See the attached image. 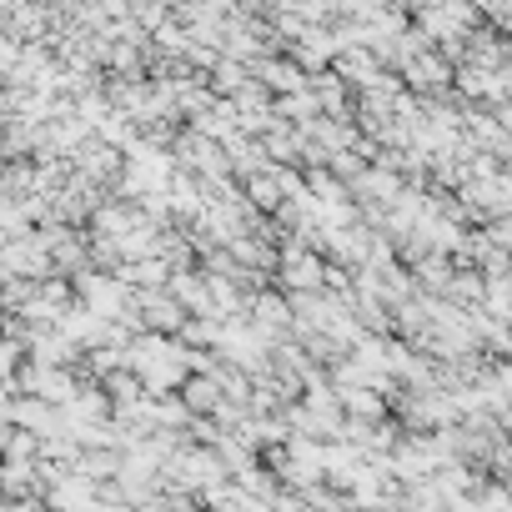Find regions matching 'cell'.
Listing matches in <instances>:
<instances>
[{"label": "cell", "mask_w": 512, "mask_h": 512, "mask_svg": "<svg viewBox=\"0 0 512 512\" xmlns=\"http://www.w3.org/2000/svg\"><path fill=\"white\" fill-rule=\"evenodd\" d=\"M246 196H251L256 206L277 211V206L287 201V186H282V181H272V176H251V181H246Z\"/></svg>", "instance_id": "cell-6"}, {"label": "cell", "mask_w": 512, "mask_h": 512, "mask_svg": "<svg viewBox=\"0 0 512 512\" xmlns=\"http://www.w3.org/2000/svg\"><path fill=\"white\" fill-rule=\"evenodd\" d=\"M282 282H287L297 297H307V292H317V287H322V262H317L312 251L287 246V251H282Z\"/></svg>", "instance_id": "cell-4"}, {"label": "cell", "mask_w": 512, "mask_h": 512, "mask_svg": "<svg viewBox=\"0 0 512 512\" xmlns=\"http://www.w3.org/2000/svg\"><path fill=\"white\" fill-rule=\"evenodd\" d=\"M136 317H141V332H161V337H176L186 327V307L166 292H136Z\"/></svg>", "instance_id": "cell-2"}, {"label": "cell", "mask_w": 512, "mask_h": 512, "mask_svg": "<svg viewBox=\"0 0 512 512\" xmlns=\"http://www.w3.org/2000/svg\"><path fill=\"white\" fill-rule=\"evenodd\" d=\"M16 387H21L26 397H41V402H56V407H66V402L76 397L81 377H76L71 367H41V362H26V367L16 372Z\"/></svg>", "instance_id": "cell-1"}, {"label": "cell", "mask_w": 512, "mask_h": 512, "mask_svg": "<svg viewBox=\"0 0 512 512\" xmlns=\"http://www.w3.org/2000/svg\"><path fill=\"white\" fill-rule=\"evenodd\" d=\"M176 397L186 402V412H191V417H216V407L226 402V397H221L216 372H191V377L181 382V392H176Z\"/></svg>", "instance_id": "cell-3"}, {"label": "cell", "mask_w": 512, "mask_h": 512, "mask_svg": "<svg viewBox=\"0 0 512 512\" xmlns=\"http://www.w3.org/2000/svg\"><path fill=\"white\" fill-rule=\"evenodd\" d=\"M297 322V312H292V302L287 297H251V327H262L272 342H277V332H287Z\"/></svg>", "instance_id": "cell-5"}]
</instances>
